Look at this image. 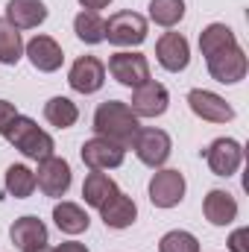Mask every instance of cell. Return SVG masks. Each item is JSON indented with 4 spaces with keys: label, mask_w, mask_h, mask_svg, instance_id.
I'll return each instance as SVG.
<instances>
[{
    "label": "cell",
    "mask_w": 249,
    "mask_h": 252,
    "mask_svg": "<svg viewBox=\"0 0 249 252\" xmlns=\"http://www.w3.org/2000/svg\"><path fill=\"white\" fill-rule=\"evenodd\" d=\"M100 217H103V223H106V229H129L135 220H138V205H135V199L132 196H126L124 190H118V193H112L100 208Z\"/></svg>",
    "instance_id": "cell-17"
},
{
    "label": "cell",
    "mask_w": 249,
    "mask_h": 252,
    "mask_svg": "<svg viewBox=\"0 0 249 252\" xmlns=\"http://www.w3.org/2000/svg\"><path fill=\"white\" fill-rule=\"evenodd\" d=\"M44 121L56 129H70L79 121V109L70 97H50L44 103Z\"/></svg>",
    "instance_id": "cell-23"
},
{
    "label": "cell",
    "mask_w": 249,
    "mask_h": 252,
    "mask_svg": "<svg viewBox=\"0 0 249 252\" xmlns=\"http://www.w3.org/2000/svg\"><path fill=\"white\" fill-rule=\"evenodd\" d=\"M205 161H208V170L214 176H235L238 167L244 164V147L235 141V138H217L208 144L205 150Z\"/></svg>",
    "instance_id": "cell-10"
},
{
    "label": "cell",
    "mask_w": 249,
    "mask_h": 252,
    "mask_svg": "<svg viewBox=\"0 0 249 252\" xmlns=\"http://www.w3.org/2000/svg\"><path fill=\"white\" fill-rule=\"evenodd\" d=\"M202 214H205V220L211 226H229L238 217V199L229 190L214 188V190H208L205 199H202Z\"/></svg>",
    "instance_id": "cell-19"
},
{
    "label": "cell",
    "mask_w": 249,
    "mask_h": 252,
    "mask_svg": "<svg viewBox=\"0 0 249 252\" xmlns=\"http://www.w3.org/2000/svg\"><path fill=\"white\" fill-rule=\"evenodd\" d=\"M3 185L15 199H27L35 190V170H30L27 164H9L6 176H3Z\"/></svg>",
    "instance_id": "cell-24"
},
{
    "label": "cell",
    "mask_w": 249,
    "mask_h": 252,
    "mask_svg": "<svg viewBox=\"0 0 249 252\" xmlns=\"http://www.w3.org/2000/svg\"><path fill=\"white\" fill-rule=\"evenodd\" d=\"M156 59L170 73L185 70L187 62H190V44H187V38L182 32H164L156 41Z\"/></svg>",
    "instance_id": "cell-14"
},
{
    "label": "cell",
    "mask_w": 249,
    "mask_h": 252,
    "mask_svg": "<svg viewBox=\"0 0 249 252\" xmlns=\"http://www.w3.org/2000/svg\"><path fill=\"white\" fill-rule=\"evenodd\" d=\"M185 18V0H150V21L170 30Z\"/></svg>",
    "instance_id": "cell-26"
},
{
    "label": "cell",
    "mask_w": 249,
    "mask_h": 252,
    "mask_svg": "<svg viewBox=\"0 0 249 252\" xmlns=\"http://www.w3.org/2000/svg\"><path fill=\"white\" fill-rule=\"evenodd\" d=\"M21 56H24L21 30H15L6 18H0V62L3 64H18Z\"/></svg>",
    "instance_id": "cell-25"
},
{
    "label": "cell",
    "mask_w": 249,
    "mask_h": 252,
    "mask_svg": "<svg viewBox=\"0 0 249 252\" xmlns=\"http://www.w3.org/2000/svg\"><path fill=\"white\" fill-rule=\"evenodd\" d=\"M35 252H56V250H50V247H41V250H35Z\"/></svg>",
    "instance_id": "cell-32"
},
{
    "label": "cell",
    "mask_w": 249,
    "mask_h": 252,
    "mask_svg": "<svg viewBox=\"0 0 249 252\" xmlns=\"http://www.w3.org/2000/svg\"><path fill=\"white\" fill-rule=\"evenodd\" d=\"M187 106L199 121H208V124H229L235 118V109L220 94L205 91V88H193L187 94Z\"/></svg>",
    "instance_id": "cell-13"
},
{
    "label": "cell",
    "mask_w": 249,
    "mask_h": 252,
    "mask_svg": "<svg viewBox=\"0 0 249 252\" xmlns=\"http://www.w3.org/2000/svg\"><path fill=\"white\" fill-rule=\"evenodd\" d=\"M112 0H79V6L82 9H88V12H100V9H106Z\"/></svg>",
    "instance_id": "cell-30"
},
{
    "label": "cell",
    "mask_w": 249,
    "mask_h": 252,
    "mask_svg": "<svg viewBox=\"0 0 249 252\" xmlns=\"http://www.w3.org/2000/svg\"><path fill=\"white\" fill-rule=\"evenodd\" d=\"M126 106L135 112V118H161L167 112V106H170V94H167V88L161 82L150 79V82L132 88V100Z\"/></svg>",
    "instance_id": "cell-11"
},
{
    "label": "cell",
    "mask_w": 249,
    "mask_h": 252,
    "mask_svg": "<svg viewBox=\"0 0 249 252\" xmlns=\"http://www.w3.org/2000/svg\"><path fill=\"white\" fill-rule=\"evenodd\" d=\"M56 252H88V247L85 244H76V241H64V244L56 247Z\"/></svg>",
    "instance_id": "cell-31"
},
{
    "label": "cell",
    "mask_w": 249,
    "mask_h": 252,
    "mask_svg": "<svg viewBox=\"0 0 249 252\" xmlns=\"http://www.w3.org/2000/svg\"><path fill=\"white\" fill-rule=\"evenodd\" d=\"M205 64H208L211 79H217V82H223V85H235V82H241V79L247 76V70H249L247 53H244V47L238 44V38L229 41L226 47L208 53V56H205Z\"/></svg>",
    "instance_id": "cell-3"
},
{
    "label": "cell",
    "mask_w": 249,
    "mask_h": 252,
    "mask_svg": "<svg viewBox=\"0 0 249 252\" xmlns=\"http://www.w3.org/2000/svg\"><path fill=\"white\" fill-rule=\"evenodd\" d=\"M138 121L141 118H135V112L126 106L124 100H106L94 112V132L100 138H109V141H115V144L129 150L135 135H138V129H141Z\"/></svg>",
    "instance_id": "cell-1"
},
{
    "label": "cell",
    "mask_w": 249,
    "mask_h": 252,
    "mask_svg": "<svg viewBox=\"0 0 249 252\" xmlns=\"http://www.w3.org/2000/svg\"><path fill=\"white\" fill-rule=\"evenodd\" d=\"M24 56H30L32 67L41 70V73H53L64 62V53L59 47V41L50 38V35H35L32 41H27L24 44Z\"/></svg>",
    "instance_id": "cell-16"
},
{
    "label": "cell",
    "mask_w": 249,
    "mask_h": 252,
    "mask_svg": "<svg viewBox=\"0 0 249 252\" xmlns=\"http://www.w3.org/2000/svg\"><path fill=\"white\" fill-rule=\"evenodd\" d=\"M3 18L15 30H35L47 21V3L44 0H9Z\"/></svg>",
    "instance_id": "cell-18"
},
{
    "label": "cell",
    "mask_w": 249,
    "mask_h": 252,
    "mask_svg": "<svg viewBox=\"0 0 249 252\" xmlns=\"http://www.w3.org/2000/svg\"><path fill=\"white\" fill-rule=\"evenodd\" d=\"M73 32H76V38L85 41V44H100V41H106V18H103L100 12L82 9V12L73 18Z\"/></svg>",
    "instance_id": "cell-22"
},
{
    "label": "cell",
    "mask_w": 249,
    "mask_h": 252,
    "mask_svg": "<svg viewBox=\"0 0 249 252\" xmlns=\"http://www.w3.org/2000/svg\"><path fill=\"white\" fill-rule=\"evenodd\" d=\"M53 223H56V229L64 232V235H82V232H88V226H91L85 208L76 205V202H56V208H53Z\"/></svg>",
    "instance_id": "cell-20"
},
{
    "label": "cell",
    "mask_w": 249,
    "mask_h": 252,
    "mask_svg": "<svg viewBox=\"0 0 249 252\" xmlns=\"http://www.w3.org/2000/svg\"><path fill=\"white\" fill-rule=\"evenodd\" d=\"M247 238H249V229H247V226L235 229V232L229 235V250H232V252H249L247 250Z\"/></svg>",
    "instance_id": "cell-29"
},
{
    "label": "cell",
    "mask_w": 249,
    "mask_h": 252,
    "mask_svg": "<svg viewBox=\"0 0 249 252\" xmlns=\"http://www.w3.org/2000/svg\"><path fill=\"white\" fill-rule=\"evenodd\" d=\"M147 30H150V24H147L144 15L124 9V12H115L106 21V41L115 44V47H138V44H144Z\"/></svg>",
    "instance_id": "cell-5"
},
{
    "label": "cell",
    "mask_w": 249,
    "mask_h": 252,
    "mask_svg": "<svg viewBox=\"0 0 249 252\" xmlns=\"http://www.w3.org/2000/svg\"><path fill=\"white\" fill-rule=\"evenodd\" d=\"M112 193H118V185H115V179L109 176V173H103V170H91L88 176H85V182H82V196H85V205H91V208H100Z\"/></svg>",
    "instance_id": "cell-21"
},
{
    "label": "cell",
    "mask_w": 249,
    "mask_h": 252,
    "mask_svg": "<svg viewBox=\"0 0 249 252\" xmlns=\"http://www.w3.org/2000/svg\"><path fill=\"white\" fill-rule=\"evenodd\" d=\"M109 73L126 88H138V85L150 82V62L144 53L121 50V53L109 56Z\"/></svg>",
    "instance_id": "cell-9"
},
{
    "label": "cell",
    "mask_w": 249,
    "mask_h": 252,
    "mask_svg": "<svg viewBox=\"0 0 249 252\" xmlns=\"http://www.w3.org/2000/svg\"><path fill=\"white\" fill-rule=\"evenodd\" d=\"M106 82V64L97 56H79L67 70V85L76 94H97Z\"/></svg>",
    "instance_id": "cell-12"
},
{
    "label": "cell",
    "mask_w": 249,
    "mask_h": 252,
    "mask_svg": "<svg viewBox=\"0 0 249 252\" xmlns=\"http://www.w3.org/2000/svg\"><path fill=\"white\" fill-rule=\"evenodd\" d=\"M185 176L173 167H158L150 179V202L156 208H176L185 199Z\"/></svg>",
    "instance_id": "cell-7"
},
{
    "label": "cell",
    "mask_w": 249,
    "mask_h": 252,
    "mask_svg": "<svg viewBox=\"0 0 249 252\" xmlns=\"http://www.w3.org/2000/svg\"><path fill=\"white\" fill-rule=\"evenodd\" d=\"M9 241H12L15 250L35 252V250H41V247H47V226H44L38 217H32V214L18 217V220L9 226Z\"/></svg>",
    "instance_id": "cell-15"
},
{
    "label": "cell",
    "mask_w": 249,
    "mask_h": 252,
    "mask_svg": "<svg viewBox=\"0 0 249 252\" xmlns=\"http://www.w3.org/2000/svg\"><path fill=\"white\" fill-rule=\"evenodd\" d=\"M18 118V109H15V103H9V100H0V135H6V129L12 126V121Z\"/></svg>",
    "instance_id": "cell-28"
},
{
    "label": "cell",
    "mask_w": 249,
    "mask_h": 252,
    "mask_svg": "<svg viewBox=\"0 0 249 252\" xmlns=\"http://www.w3.org/2000/svg\"><path fill=\"white\" fill-rule=\"evenodd\" d=\"M79 156H82V164H85L88 170H115V167L124 164L126 147L115 144V141H109V138L94 135L91 141L82 144Z\"/></svg>",
    "instance_id": "cell-8"
},
{
    "label": "cell",
    "mask_w": 249,
    "mask_h": 252,
    "mask_svg": "<svg viewBox=\"0 0 249 252\" xmlns=\"http://www.w3.org/2000/svg\"><path fill=\"white\" fill-rule=\"evenodd\" d=\"M73 182V173H70V164L59 158V156H47L38 161V170H35V188L41 190L44 196H53L59 199L70 190Z\"/></svg>",
    "instance_id": "cell-6"
},
{
    "label": "cell",
    "mask_w": 249,
    "mask_h": 252,
    "mask_svg": "<svg viewBox=\"0 0 249 252\" xmlns=\"http://www.w3.org/2000/svg\"><path fill=\"white\" fill-rule=\"evenodd\" d=\"M3 138H6L21 156H27V158H32V161H41V158L53 156V150H56L53 138L35 124L32 118H24V115H18V118L12 121V126L6 129Z\"/></svg>",
    "instance_id": "cell-2"
},
{
    "label": "cell",
    "mask_w": 249,
    "mask_h": 252,
    "mask_svg": "<svg viewBox=\"0 0 249 252\" xmlns=\"http://www.w3.org/2000/svg\"><path fill=\"white\" fill-rule=\"evenodd\" d=\"M132 150H135V156H138L141 164L158 170V167H164V161L170 158V153H173V141H170V135H167L164 129L141 126L138 135H135V141H132Z\"/></svg>",
    "instance_id": "cell-4"
},
{
    "label": "cell",
    "mask_w": 249,
    "mask_h": 252,
    "mask_svg": "<svg viewBox=\"0 0 249 252\" xmlns=\"http://www.w3.org/2000/svg\"><path fill=\"white\" fill-rule=\"evenodd\" d=\"M158 252H199V241L185 229H173L158 241Z\"/></svg>",
    "instance_id": "cell-27"
}]
</instances>
